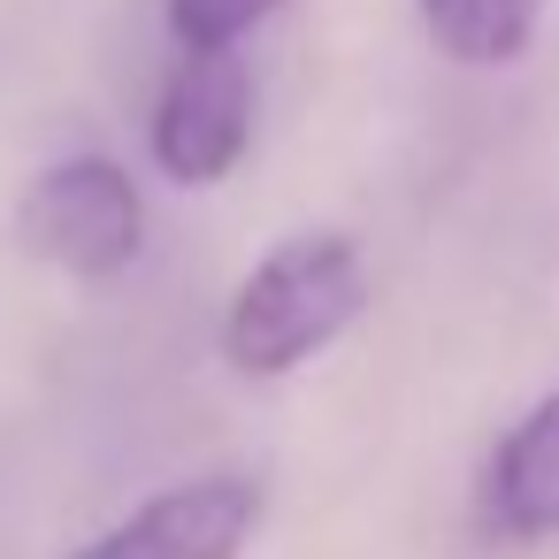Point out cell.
<instances>
[{
	"label": "cell",
	"instance_id": "obj_1",
	"mask_svg": "<svg viewBox=\"0 0 559 559\" xmlns=\"http://www.w3.org/2000/svg\"><path fill=\"white\" fill-rule=\"evenodd\" d=\"M368 307V261L345 230H299L284 246H269L230 307H223V360L253 383H276L292 368H307L322 345H337Z\"/></svg>",
	"mask_w": 559,
	"mask_h": 559
},
{
	"label": "cell",
	"instance_id": "obj_2",
	"mask_svg": "<svg viewBox=\"0 0 559 559\" xmlns=\"http://www.w3.org/2000/svg\"><path fill=\"white\" fill-rule=\"evenodd\" d=\"M16 246L78 284H108L146 253V200L116 154H70L16 200Z\"/></svg>",
	"mask_w": 559,
	"mask_h": 559
},
{
	"label": "cell",
	"instance_id": "obj_3",
	"mask_svg": "<svg viewBox=\"0 0 559 559\" xmlns=\"http://www.w3.org/2000/svg\"><path fill=\"white\" fill-rule=\"evenodd\" d=\"M253 146V70L246 55H177L154 116L146 154L169 185H223Z\"/></svg>",
	"mask_w": 559,
	"mask_h": 559
},
{
	"label": "cell",
	"instance_id": "obj_4",
	"mask_svg": "<svg viewBox=\"0 0 559 559\" xmlns=\"http://www.w3.org/2000/svg\"><path fill=\"white\" fill-rule=\"evenodd\" d=\"M261 513H269V490L253 475L223 467V475H192V483L146 498L139 513H123L108 536H93L70 559H246Z\"/></svg>",
	"mask_w": 559,
	"mask_h": 559
},
{
	"label": "cell",
	"instance_id": "obj_5",
	"mask_svg": "<svg viewBox=\"0 0 559 559\" xmlns=\"http://www.w3.org/2000/svg\"><path fill=\"white\" fill-rule=\"evenodd\" d=\"M475 521L498 544H544L559 536V391H544L483 460L475 475Z\"/></svg>",
	"mask_w": 559,
	"mask_h": 559
},
{
	"label": "cell",
	"instance_id": "obj_6",
	"mask_svg": "<svg viewBox=\"0 0 559 559\" xmlns=\"http://www.w3.org/2000/svg\"><path fill=\"white\" fill-rule=\"evenodd\" d=\"M414 9L452 70H513L544 32V0H414Z\"/></svg>",
	"mask_w": 559,
	"mask_h": 559
},
{
	"label": "cell",
	"instance_id": "obj_7",
	"mask_svg": "<svg viewBox=\"0 0 559 559\" xmlns=\"http://www.w3.org/2000/svg\"><path fill=\"white\" fill-rule=\"evenodd\" d=\"M284 0H162V24L177 55H238Z\"/></svg>",
	"mask_w": 559,
	"mask_h": 559
}]
</instances>
